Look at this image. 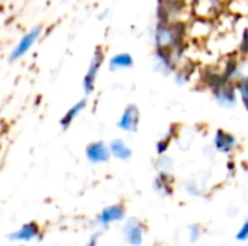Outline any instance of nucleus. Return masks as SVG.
Listing matches in <instances>:
<instances>
[{
	"label": "nucleus",
	"instance_id": "obj_1",
	"mask_svg": "<svg viewBox=\"0 0 248 246\" xmlns=\"http://www.w3.org/2000/svg\"><path fill=\"white\" fill-rule=\"evenodd\" d=\"M186 26L183 23H160L154 30V41L157 49H174L183 45Z\"/></svg>",
	"mask_w": 248,
	"mask_h": 246
},
{
	"label": "nucleus",
	"instance_id": "obj_2",
	"mask_svg": "<svg viewBox=\"0 0 248 246\" xmlns=\"http://www.w3.org/2000/svg\"><path fill=\"white\" fill-rule=\"evenodd\" d=\"M42 33V26L41 25H36L33 26L29 32H26L20 41L17 42V45L13 48L12 54H10V61H17L19 58H22L25 54H28V51L33 46V43L39 39Z\"/></svg>",
	"mask_w": 248,
	"mask_h": 246
},
{
	"label": "nucleus",
	"instance_id": "obj_3",
	"mask_svg": "<svg viewBox=\"0 0 248 246\" xmlns=\"http://www.w3.org/2000/svg\"><path fill=\"white\" fill-rule=\"evenodd\" d=\"M103 58H105V54L102 51L100 46L96 48L94 54H93V58L90 61V67H89V71L83 80V88L86 91V94H90L93 90H94V80H96V75L103 64Z\"/></svg>",
	"mask_w": 248,
	"mask_h": 246
},
{
	"label": "nucleus",
	"instance_id": "obj_4",
	"mask_svg": "<svg viewBox=\"0 0 248 246\" xmlns=\"http://www.w3.org/2000/svg\"><path fill=\"white\" fill-rule=\"evenodd\" d=\"M86 155H87V159L93 164L106 162L110 157V149L103 142H96L87 146Z\"/></svg>",
	"mask_w": 248,
	"mask_h": 246
},
{
	"label": "nucleus",
	"instance_id": "obj_5",
	"mask_svg": "<svg viewBox=\"0 0 248 246\" xmlns=\"http://www.w3.org/2000/svg\"><path fill=\"white\" fill-rule=\"evenodd\" d=\"M138 120H140V112L137 109V106L131 104L125 109L121 120H119V128L128 132H135L137 126H138Z\"/></svg>",
	"mask_w": 248,
	"mask_h": 246
},
{
	"label": "nucleus",
	"instance_id": "obj_6",
	"mask_svg": "<svg viewBox=\"0 0 248 246\" xmlns=\"http://www.w3.org/2000/svg\"><path fill=\"white\" fill-rule=\"evenodd\" d=\"M214 93H215V97L219 104H222L225 107H231L235 104V88L230 81L222 84L217 90H214Z\"/></svg>",
	"mask_w": 248,
	"mask_h": 246
},
{
	"label": "nucleus",
	"instance_id": "obj_7",
	"mask_svg": "<svg viewBox=\"0 0 248 246\" xmlns=\"http://www.w3.org/2000/svg\"><path fill=\"white\" fill-rule=\"evenodd\" d=\"M124 236L128 244L132 246H140L142 244V226L135 220H129L124 226Z\"/></svg>",
	"mask_w": 248,
	"mask_h": 246
},
{
	"label": "nucleus",
	"instance_id": "obj_8",
	"mask_svg": "<svg viewBox=\"0 0 248 246\" xmlns=\"http://www.w3.org/2000/svg\"><path fill=\"white\" fill-rule=\"evenodd\" d=\"M124 215H125V210H124L122 206H119V204L109 206V207H106V209L100 213L99 222H100V225L108 226V225L112 223V222L121 220V219L124 217Z\"/></svg>",
	"mask_w": 248,
	"mask_h": 246
},
{
	"label": "nucleus",
	"instance_id": "obj_9",
	"mask_svg": "<svg viewBox=\"0 0 248 246\" xmlns=\"http://www.w3.org/2000/svg\"><path fill=\"white\" fill-rule=\"evenodd\" d=\"M132 65H134V58L128 52L116 54V55H113L109 59V68H110V71H116V70H121V68H131Z\"/></svg>",
	"mask_w": 248,
	"mask_h": 246
},
{
	"label": "nucleus",
	"instance_id": "obj_10",
	"mask_svg": "<svg viewBox=\"0 0 248 246\" xmlns=\"http://www.w3.org/2000/svg\"><path fill=\"white\" fill-rule=\"evenodd\" d=\"M215 146H217V149L228 154L235 146V138L224 130H218L215 135Z\"/></svg>",
	"mask_w": 248,
	"mask_h": 246
},
{
	"label": "nucleus",
	"instance_id": "obj_11",
	"mask_svg": "<svg viewBox=\"0 0 248 246\" xmlns=\"http://www.w3.org/2000/svg\"><path fill=\"white\" fill-rule=\"evenodd\" d=\"M38 233H39V228L36 223L32 222V223L22 226L17 232L10 235V239H13V241H31L35 236H38Z\"/></svg>",
	"mask_w": 248,
	"mask_h": 246
},
{
	"label": "nucleus",
	"instance_id": "obj_12",
	"mask_svg": "<svg viewBox=\"0 0 248 246\" xmlns=\"http://www.w3.org/2000/svg\"><path fill=\"white\" fill-rule=\"evenodd\" d=\"M110 152L119 159H128L131 157V149L121 139H116L110 144Z\"/></svg>",
	"mask_w": 248,
	"mask_h": 246
},
{
	"label": "nucleus",
	"instance_id": "obj_13",
	"mask_svg": "<svg viewBox=\"0 0 248 246\" xmlns=\"http://www.w3.org/2000/svg\"><path fill=\"white\" fill-rule=\"evenodd\" d=\"M84 106H86V100H81V101H78L76 106H73V107L65 113V116L62 117V120H61L62 128H67V126L73 122V119L76 117V115H77L80 110H83V109H84Z\"/></svg>",
	"mask_w": 248,
	"mask_h": 246
},
{
	"label": "nucleus",
	"instance_id": "obj_14",
	"mask_svg": "<svg viewBox=\"0 0 248 246\" xmlns=\"http://www.w3.org/2000/svg\"><path fill=\"white\" fill-rule=\"evenodd\" d=\"M237 88L241 94V99H243V103L244 106L248 109V77H244L238 81L237 84Z\"/></svg>",
	"mask_w": 248,
	"mask_h": 246
},
{
	"label": "nucleus",
	"instance_id": "obj_15",
	"mask_svg": "<svg viewBox=\"0 0 248 246\" xmlns=\"http://www.w3.org/2000/svg\"><path fill=\"white\" fill-rule=\"evenodd\" d=\"M240 51L244 55L248 54V28L244 29V32H243V39H241V43H240Z\"/></svg>",
	"mask_w": 248,
	"mask_h": 246
},
{
	"label": "nucleus",
	"instance_id": "obj_16",
	"mask_svg": "<svg viewBox=\"0 0 248 246\" xmlns=\"http://www.w3.org/2000/svg\"><path fill=\"white\" fill-rule=\"evenodd\" d=\"M237 239H238V241H246V239H248V220L244 223V225H243L241 231L238 232Z\"/></svg>",
	"mask_w": 248,
	"mask_h": 246
},
{
	"label": "nucleus",
	"instance_id": "obj_17",
	"mask_svg": "<svg viewBox=\"0 0 248 246\" xmlns=\"http://www.w3.org/2000/svg\"><path fill=\"white\" fill-rule=\"evenodd\" d=\"M167 145H169V139L160 141L158 145H157V152H158V154H164L166 149H167Z\"/></svg>",
	"mask_w": 248,
	"mask_h": 246
},
{
	"label": "nucleus",
	"instance_id": "obj_18",
	"mask_svg": "<svg viewBox=\"0 0 248 246\" xmlns=\"http://www.w3.org/2000/svg\"><path fill=\"white\" fill-rule=\"evenodd\" d=\"M192 232H193V235H192V241H196V236L199 238V228L193 226V228H192Z\"/></svg>",
	"mask_w": 248,
	"mask_h": 246
},
{
	"label": "nucleus",
	"instance_id": "obj_19",
	"mask_svg": "<svg viewBox=\"0 0 248 246\" xmlns=\"http://www.w3.org/2000/svg\"><path fill=\"white\" fill-rule=\"evenodd\" d=\"M96 241H97V236L92 238V241H90V244H89V246H96Z\"/></svg>",
	"mask_w": 248,
	"mask_h": 246
},
{
	"label": "nucleus",
	"instance_id": "obj_20",
	"mask_svg": "<svg viewBox=\"0 0 248 246\" xmlns=\"http://www.w3.org/2000/svg\"><path fill=\"white\" fill-rule=\"evenodd\" d=\"M163 3H173V1H179V0H160Z\"/></svg>",
	"mask_w": 248,
	"mask_h": 246
}]
</instances>
